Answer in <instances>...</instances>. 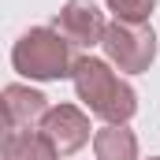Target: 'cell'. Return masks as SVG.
Here are the masks:
<instances>
[{
    "instance_id": "cell-3",
    "label": "cell",
    "mask_w": 160,
    "mask_h": 160,
    "mask_svg": "<svg viewBox=\"0 0 160 160\" xmlns=\"http://www.w3.org/2000/svg\"><path fill=\"white\" fill-rule=\"evenodd\" d=\"M104 56L112 67H119L123 75H142L153 67L157 60V34L149 22H108L104 34Z\"/></svg>"
},
{
    "instance_id": "cell-10",
    "label": "cell",
    "mask_w": 160,
    "mask_h": 160,
    "mask_svg": "<svg viewBox=\"0 0 160 160\" xmlns=\"http://www.w3.org/2000/svg\"><path fill=\"white\" fill-rule=\"evenodd\" d=\"M149 160H160V157H149Z\"/></svg>"
},
{
    "instance_id": "cell-8",
    "label": "cell",
    "mask_w": 160,
    "mask_h": 160,
    "mask_svg": "<svg viewBox=\"0 0 160 160\" xmlns=\"http://www.w3.org/2000/svg\"><path fill=\"white\" fill-rule=\"evenodd\" d=\"M97 160H138V134L127 123H104L93 134Z\"/></svg>"
},
{
    "instance_id": "cell-4",
    "label": "cell",
    "mask_w": 160,
    "mask_h": 160,
    "mask_svg": "<svg viewBox=\"0 0 160 160\" xmlns=\"http://www.w3.org/2000/svg\"><path fill=\"white\" fill-rule=\"evenodd\" d=\"M52 30L71 41V48H93V45H104L108 22H104V11L93 0H67L56 11Z\"/></svg>"
},
{
    "instance_id": "cell-5",
    "label": "cell",
    "mask_w": 160,
    "mask_h": 160,
    "mask_svg": "<svg viewBox=\"0 0 160 160\" xmlns=\"http://www.w3.org/2000/svg\"><path fill=\"white\" fill-rule=\"evenodd\" d=\"M38 130L56 145L60 157H71L89 142V116L82 108H75V104H52Z\"/></svg>"
},
{
    "instance_id": "cell-7",
    "label": "cell",
    "mask_w": 160,
    "mask_h": 160,
    "mask_svg": "<svg viewBox=\"0 0 160 160\" xmlns=\"http://www.w3.org/2000/svg\"><path fill=\"white\" fill-rule=\"evenodd\" d=\"M0 157L4 160H60V153L41 130H4Z\"/></svg>"
},
{
    "instance_id": "cell-6",
    "label": "cell",
    "mask_w": 160,
    "mask_h": 160,
    "mask_svg": "<svg viewBox=\"0 0 160 160\" xmlns=\"http://www.w3.org/2000/svg\"><path fill=\"white\" fill-rule=\"evenodd\" d=\"M4 130H38L45 116H48V97L34 89V86H22V82H11L4 86Z\"/></svg>"
},
{
    "instance_id": "cell-9",
    "label": "cell",
    "mask_w": 160,
    "mask_h": 160,
    "mask_svg": "<svg viewBox=\"0 0 160 160\" xmlns=\"http://www.w3.org/2000/svg\"><path fill=\"white\" fill-rule=\"evenodd\" d=\"M108 11L119 19V22H149L157 0H104Z\"/></svg>"
},
{
    "instance_id": "cell-2",
    "label": "cell",
    "mask_w": 160,
    "mask_h": 160,
    "mask_svg": "<svg viewBox=\"0 0 160 160\" xmlns=\"http://www.w3.org/2000/svg\"><path fill=\"white\" fill-rule=\"evenodd\" d=\"M11 67L22 78L34 82H60L75 75V56L71 41L56 34L52 26H30L11 48Z\"/></svg>"
},
{
    "instance_id": "cell-1",
    "label": "cell",
    "mask_w": 160,
    "mask_h": 160,
    "mask_svg": "<svg viewBox=\"0 0 160 160\" xmlns=\"http://www.w3.org/2000/svg\"><path fill=\"white\" fill-rule=\"evenodd\" d=\"M75 93L78 101L89 108V116L104 123H130V116L138 112V93L130 82H123L108 60L101 56H78L75 60Z\"/></svg>"
}]
</instances>
